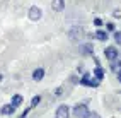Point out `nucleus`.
Wrapping results in <instances>:
<instances>
[{
    "instance_id": "obj_4",
    "label": "nucleus",
    "mask_w": 121,
    "mask_h": 118,
    "mask_svg": "<svg viewBox=\"0 0 121 118\" xmlns=\"http://www.w3.org/2000/svg\"><path fill=\"white\" fill-rule=\"evenodd\" d=\"M27 17H29V21H33V22L41 21L43 19V9L38 7V5H31L29 10H27Z\"/></svg>"
},
{
    "instance_id": "obj_3",
    "label": "nucleus",
    "mask_w": 121,
    "mask_h": 118,
    "mask_svg": "<svg viewBox=\"0 0 121 118\" xmlns=\"http://www.w3.org/2000/svg\"><path fill=\"white\" fill-rule=\"evenodd\" d=\"M102 53H104V58H106L108 62H114V60L119 58V50H118L116 45H109V46H106Z\"/></svg>"
},
{
    "instance_id": "obj_1",
    "label": "nucleus",
    "mask_w": 121,
    "mask_h": 118,
    "mask_svg": "<svg viewBox=\"0 0 121 118\" xmlns=\"http://www.w3.org/2000/svg\"><path fill=\"white\" fill-rule=\"evenodd\" d=\"M89 111H91V108H89L87 103H77L70 108V115L73 118H84Z\"/></svg>"
},
{
    "instance_id": "obj_8",
    "label": "nucleus",
    "mask_w": 121,
    "mask_h": 118,
    "mask_svg": "<svg viewBox=\"0 0 121 118\" xmlns=\"http://www.w3.org/2000/svg\"><path fill=\"white\" fill-rule=\"evenodd\" d=\"M44 68L43 67H38V68H34L33 70V81L34 82H41L43 81V79H44Z\"/></svg>"
},
{
    "instance_id": "obj_22",
    "label": "nucleus",
    "mask_w": 121,
    "mask_h": 118,
    "mask_svg": "<svg viewBox=\"0 0 121 118\" xmlns=\"http://www.w3.org/2000/svg\"><path fill=\"white\" fill-rule=\"evenodd\" d=\"M116 77H118V81L121 82V72H118V74H116Z\"/></svg>"
},
{
    "instance_id": "obj_15",
    "label": "nucleus",
    "mask_w": 121,
    "mask_h": 118,
    "mask_svg": "<svg viewBox=\"0 0 121 118\" xmlns=\"http://www.w3.org/2000/svg\"><path fill=\"white\" fill-rule=\"evenodd\" d=\"M41 99H43V98L39 96V94H36V96H33V99H31V106H29V108H31V109H33V108H36V106H38L39 103H41Z\"/></svg>"
},
{
    "instance_id": "obj_10",
    "label": "nucleus",
    "mask_w": 121,
    "mask_h": 118,
    "mask_svg": "<svg viewBox=\"0 0 121 118\" xmlns=\"http://www.w3.org/2000/svg\"><path fill=\"white\" fill-rule=\"evenodd\" d=\"M53 12H63L65 10V0H51Z\"/></svg>"
},
{
    "instance_id": "obj_13",
    "label": "nucleus",
    "mask_w": 121,
    "mask_h": 118,
    "mask_svg": "<svg viewBox=\"0 0 121 118\" xmlns=\"http://www.w3.org/2000/svg\"><path fill=\"white\" fill-rule=\"evenodd\" d=\"M22 103H24V96H22V94H14L12 99H10V104H12L14 108H19Z\"/></svg>"
},
{
    "instance_id": "obj_14",
    "label": "nucleus",
    "mask_w": 121,
    "mask_h": 118,
    "mask_svg": "<svg viewBox=\"0 0 121 118\" xmlns=\"http://www.w3.org/2000/svg\"><path fill=\"white\" fill-rule=\"evenodd\" d=\"M109 68H111V72H114V74L121 72V60L118 58L114 62H109Z\"/></svg>"
},
{
    "instance_id": "obj_2",
    "label": "nucleus",
    "mask_w": 121,
    "mask_h": 118,
    "mask_svg": "<svg viewBox=\"0 0 121 118\" xmlns=\"http://www.w3.org/2000/svg\"><path fill=\"white\" fill-rule=\"evenodd\" d=\"M85 38V31L82 26H72V29L68 31V39L72 43H80Z\"/></svg>"
},
{
    "instance_id": "obj_20",
    "label": "nucleus",
    "mask_w": 121,
    "mask_h": 118,
    "mask_svg": "<svg viewBox=\"0 0 121 118\" xmlns=\"http://www.w3.org/2000/svg\"><path fill=\"white\" fill-rule=\"evenodd\" d=\"M94 26H97V29H101V26H104V22H102V19H99V17H95V19H94Z\"/></svg>"
},
{
    "instance_id": "obj_5",
    "label": "nucleus",
    "mask_w": 121,
    "mask_h": 118,
    "mask_svg": "<svg viewBox=\"0 0 121 118\" xmlns=\"http://www.w3.org/2000/svg\"><path fill=\"white\" fill-rule=\"evenodd\" d=\"M78 84H80V86H85V87H97L101 82H99V81H95V79H94L91 74H89V72H85L82 77H80Z\"/></svg>"
},
{
    "instance_id": "obj_11",
    "label": "nucleus",
    "mask_w": 121,
    "mask_h": 118,
    "mask_svg": "<svg viewBox=\"0 0 121 118\" xmlns=\"http://www.w3.org/2000/svg\"><path fill=\"white\" fill-rule=\"evenodd\" d=\"M94 38L97 39V41H108V39H109V33H106L104 29H97L94 33Z\"/></svg>"
},
{
    "instance_id": "obj_9",
    "label": "nucleus",
    "mask_w": 121,
    "mask_h": 118,
    "mask_svg": "<svg viewBox=\"0 0 121 118\" xmlns=\"http://www.w3.org/2000/svg\"><path fill=\"white\" fill-rule=\"evenodd\" d=\"M104 75H106V70H104L101 65H97V67H95L94 70H92V77L95 79V81H102V79H104Z\"/></svg>"
},
{
    "instance_id": "obj_6",
    "label": "nucleus",
    "mask_w": 121,
    "mask_h": 118,
    "mask_svg": "<svg viewBox=\"0 0 121 118\" xmlns=\"http://www.w3.org/2000/svg\"><path fill=\"white\" fill-rule=\"evenodd\" d=\"M78 53L82 57H94V45L92 43H80L78 45Z\"/></svg>"
},
{
    "instance_id": "obj_23",
    "label": "nucleus",
    "mask_w": 121,
    "mask_h": 118,
    "mask_svg": "<svg viewBox=\"0 0 121 118\" xmlns=\"http://www.w3.org/2000/svg\"><path fill=\"white\" fill-rule=\"evenodd\" d=\"M2 81H4V75H2V74H0V82H2Z\"/></svg>"
},
{
    "instance_id": "obj_17",
    "label": "nucleus",
    "mask_w": 121,
    "mask_h": 118,
    "mask_svg": "<svg viewBox=\"0 0 121 118\" xmlns=\"http://www.w3.org/2000/svg\"><path fill=\"white\" fill-rule=\"evenodd\" d=\"M104 31H106V33H114V31H116V24H114V22H106V29H104Z\"/></svg>"
},
{
    "instance_id": "obj_7",
    "label": "nucleus",
    "mask_w": 121,
    "mask_h": 118,
    "mask_svg": "<svg viewBox=\"0 0 121 118\" xmlns=\"http://www.w3.org/2000/svg\"><path fill=\"white\" fill-rule=\"evenodd\" d=\"M70 106L68 104H60L55 111V118H70Z\"/></svg>"
},
{
    "instance_id": "obj_12",
    "label": "nucleus",
    "mask_w": 121,
    "mask_h": 118,
    "mask_svg": "<svg viewBox=\"0 0 121 118\" xmlns=\"http://www.w3.org/2000/svg\"><path fill=\"white\" fill-rule=\"evenodd\" d=\"M0 113H2L4 116H9V115H14L15 113V108L10 104V103H7V104H4L2 108H0Z\"/></svg>"
},
{
    "instance_id": "obj_18",
    "label": "nucleus",
    "mask_w": 121,
    "mask_h": 118,
    "mask_svg": "<svg viewBox=\"0 0 121 118\" xmlns=\"http://www.w3.org/2000/svg\"><path fill=\"white\" fill-rule=\"evenodd\" d=\"M68 81H70V84H73V86H75V84H78V81H80V77H78L77 74H72V75L68 77Z\"/></svg>"
},
{
    "instance_id": "obj_19",
    "label": "nucleus",
    "mask_w": 121,
    "mask_h": 118,
    "mask_svg": "<svg viewBox=\"0 0 121 118\" xmlns=\"http://www.w3.org/2000/svg\"><path fill=\"white\" fill-rule=\"evenodd\" d=\"M84 118H101V115H99L97 111H89Z\"/></svg>"
},
{
    "instance_id": "obj_16",
    "label": "nucleus",
    "mask_w": 121,
    "mask_h": 118,
    "mask_svg": "<svg viewBox=\"0 0 121 118\" xmlns=\"http://www.w3.org/2000/svg\"><path fill=\"white\" fill-rule=\"evenodd\" d=\"M112 39H114L116 46H121V29H119V31H114V33H112Z\"/></svg>"
},
{
    "instance_id": "obj_21",
    "label": "nucleus",
    "mask_w": 121,
    "mask_h": 118,
    "mask_svg": "<svg viewBox=\"0 0 121 118\" xmlns=\"http://www.w3.org/2000/svg\"><path fill=\"white\" fill-rule=\"evenodd\" d=\"M29 111H31V108H26V109H24V113L19 116V118H27V115H29Z\"/></svg>"
}]
</instances>
